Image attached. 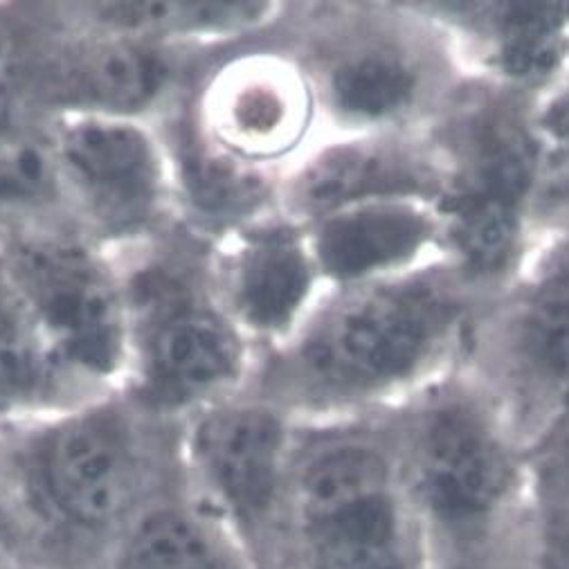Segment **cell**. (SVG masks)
Segmentation results:
<instances>
[{
    "label": "cell",
    "mask_w": 569,
    "mask_h": 569,
    "mask_svg": "<svg viewBox=\"0 0 569 569\" xmlns=\"http://www.w3.org/2000/svg\"><path fill=\"white\" fill-rule=\"evenodd\" d=\"M228 129L237 140L266 147L289 138L298 118V94L279 79L252 77L228 100Z\"/></svg>",
    "instance_id": "cell-20"
},
{
    "label": "cell",
    "mask_w": 569,
    "mask_h": 569,
    "mask_svg": "<svg viewBox=\"0 0 569 569\" xmlns=\"http://www.w3.org/2000/svg\"><path fill=\"white\" fill-rule=\"evenodd\" d=\"M118 569H226L208 536L189 518L160 511L129 538Z\"/></svg>",
    "instance_id": "cell-19"
},
{
    "label": "cell",
    "mask_w": 569,
    "mask_h": 569,
    "mask_svg": "<svg viewBox=\"0 0 569 569\" xmlns=\"http://www.w3.org/2000/svg\"><path fill=\"white\" fill-rule=\"evenodd\" d=\"M61 158L94 217L109 228H131L153 212L160 169L138 129L104 120L74 124L63 136Z\"/></svg>",
    "instance_id": "cell-8"
},
{
    "label": "cell",
    "mask_w": 569,
    "mask_h": 569,
    "mask_svg": "<svg viewBox=\"0 0 569 569\" xmlns=\"http://www.w3.org/2000/svg\"><path fill=\"white\" fill-rule=\"evenodd\" d=\"M41 478L63 516L100 527L116 520L133 493V466L118 426L102 417L77 419L48 437Z\"/></svg>",
    "instance_id": "cell-7"
},
{
    "label": "cell",
    "mask_w": 569,
    "mask_h": 569,
    "mask_svg": "<svg viewBox=\"0 0 569 569\" xmlns=\"http://www.w3.org/2000/svg\"><path fill=\"white\" fill-rule=\"evenodd\" d=\"M443 176L423 153L392 142H358L322 153L298 180L296 199L311 214L435 192Z\"/></svg>",
    "instance_id": "cell-9"
},
{
    "label": "cell",
    "mask_w": 569,
    "mask_h": 569,
    "mask_svg": "<svg viewBox=\"0 0 569 569\" xmlns=\"http://www.w3.org/2000/svg\"><path fill=\"white\" fill-rule=\"evenodd\" d=\"M435 232L437 221L410 199L371 201L329 214L316 252L331 277L358 279L408 263Z\"/></svg>",
    "instance_id": "cell-10"
},
{
    "label": "cell",
    "mask_w": 569,
    "mask_h": 569,
    "mask_svg": "<svg viewBox=\"0 0 569 569\" xmlns=\"http://www.w3.org/2000/svg\"><path fill=\"white\" fill-rule=\"evenodd\" d=\"M298 516L309 569H428L399 459L381 446L318 452L300 476Z\"/></svg>",
    "instance_id": "cell-4"
},
{
    "label": "cell",
    "mask_w": 569,
    "mask_h": 569,
    "mask_svg": "<svg viewBox=\"0 0 569 569\" xmlns=\"http://www.w3.org/2000/svg\"><path fill=\"white\" fill-rule=\"evenodd\" d=\"M54 164L37 140H6L0 144V208L34 206L52 197Z\"/></svg>",
    "instance_id": "cell-22"
},
{
    "label": "cell",
    "mask_w": 569,
    "mask_h": 569,
    "mask_svg": "<svg viewBox=\"0 0 569 569\" xmlns=\"http://www.w3.org/2000/svg\"><path fill=\"white\" fill-rule=\"evenodd\" d=\"M463 296L443 274H408L338 302L302 345L313 383L362 397L408 383L439 360L463 320Z\"/></svg>",
    "instance_id": "cell-2"
},
{
    "label": "cell",
    "mask_w": 569,
    "mask_h": 569,
    "mask_svg": "<svg viewBox=\"0 0 569 569\" xmlns=\"http://www.w3.org/2000/svg\"><path fill=\"white\" fill-rule=\"evenodd\" d=\"M23 50L17 30L0 19V127L12 113V104L21 83Z\"/></svg>",
    "instance_id": "cell-24"
},
{
    "label": "cell",
    "mask_w": 569,
    "mask_h": 569,
    "mask_svg": "<svg viewBox=\"0 0 569 569\" xmlns=\"http://www.w3.org/2000/svg\"><path fill=\"white\" fill-rule=\"evenodd\" d=\"M199 455L237 513L257 518L270 507L281 457V428L270 412L241 408L210 419L199 432Z\"/></svg>",
    "instance_id": "cell-11"
},
{
    "label": "cell",
    "mask_w": 569,
    "mask_h": 569,
    "mask_svg": "<svg viewBox=\"0 0 569 569\" xmlns=\"http://www.w3.org/2000/svg\"><path fill=\"white\" fill-rule=\"evenodd\" d=\"M162 61L133 43H98L70 57L57 79L68 100L129 113L147 107L164 83Z\"/></svg>",
    "instance_id": "cell-15"
},
{
    "label": "cell",
    "mask_w": 569,
    "mask_h": 569,
    "mask_svg": "<svg viewBox=\"0 0 569 569\" xmlns=\"http://www.w3.org/2000/svg\"><path fill=\"white\" fill-rule=\"evenodd\" d=\"M311 289V266L296 237L270 232L250 241L237 266V305L266 331L287 327Z\"/></svg>",
    "instance_id": "cell-16"
},
{
    "label": "cell",
    "mask_w": 569,
    "mask_h": 569,
    "mask_svg": "<svg viewBox=\"0 0 569 569\" xmlns=\"http://www.w3.org/2000/svg\"><path fill=\"white\" fill-rule=\"evenodd\" d=\"M536 569H569V395L525 446Z\"/></svg>",
    "instance_id": "cell-17"
},
{
    "label": "cell",
    "mask_w": 569,
    "mask_h": 569,
    "mask_svg": "<svg viewBox=\"0 0 569 569\" xmlns=\"http://www.w3.org/2000/svg\"><path fill=\"white\" fill-rule=\"evenodd\" d=\"M189 189L199 206L212 212H239L259 197V182L221 156L197 153L187 162Z\"/></svg>",
    "instance_id": "cell-23"
},
{
    "label": "cell",
    "mask_w": 569,
    "mask_h": 569,
    "mask_svg": "<svg viewBox=\"0 0 569 569\" xmlns=\"http://www.w3.org/2000/svg\"><path fill=\"white\" fill-rule=\"evenodd\" d=\"M57 356L8 272L0 274V401H28L52 381Z\"/></svg>",
    "instance_id": "cell-18"
},
{
    "label": "cell",
    "mask_w": 569,
    "mask_h": 569,
    "mask_svg": "<svg viewBox=\"0 0 569 569\" xmlns=\"http://www.w3.org/2000/svg\"><path fill=\"white\" fill-rule=\"evenodd\" d=\"M111 21L147 30H221L257 21L263 3H111Z\"/></svg>",
    "instance_id": "cell-21"
},
{
    "label": "cell",
    "mask_w": 569,
    "mask_h": 569,
    "mask_svg": "<svg viewBox=\"0 0 569 569\" xmlns=\"http://www.w3.org/2000/svg\"><path fill=\"white\" fill-rule=\"evenodd\" d=\"M397 459L428 569H536L525 450L480 403L435 392Z\"/></svg>",
    "instance_id": "cell-1"
},
{
    "label": "cell",
    "mask_w": 569,
    "mask_h": 569,
    "mask_svg": "<svg viewBox=\"0 0 569 569\" xmlns=\"http://www.w3.org/2000/svg\"><path fill=\"white\" fill-rule=\"evenodd\" d=\"M542 127L551 147L556 149V156L569 167V90L549 107Z\"/></svg>",
    "instance_id": "cell-25"
},
{
    "label": "cell",
    "mask_w": 569,
    "mask_h": 569,
    "mask_svg": "<svg viewBox=\"0 0 569 569\" xmlns=\"http://www.w3.org/2000/svg\"><path fill=\"white\" fill-rule=\"evenodd\" d=\"M426 59L401 41H371L336 61L329 72L333 107L360 122L395 120L426 92Z\"/></svg>",
    "instance_id": "cell-13"
},
{
    "label": "cell",
    "mask_w": 569,
    "mask_h": 569,
    "mask_svg": "<svg viewBox=\"0 0 569 569\" xmlns=\"http://www.w3.org/2000/svg\"><path fill=\"white\" fill-rule=\"evenodd\" d=\"M147 365L149 381L162 399H194L237 373L239 342L214 313L180 309L153 331Z\"/></svg>",
    "instance_id": "cell-12"
},
{
    "label": "cell",
    "mask_w": 569,
    "mask_h": 569,
    "mask_svg": "<svg viewBox=\"0 0 569 569\" xmlns=\"http://www.w3.org/2000/svg\"><path fill=\"white\" fill-rule=\"evenodd\" d=\"M450 169L439 217L461 268L478 279L502 274L520 243L540 147L525 116L507 100L468 102L448 124Z\"/></svg>",
    "instance_id": "cell-3"
},
{
    "label": "cell",
    "mask_w": 569,
    "mask_h": 569,
    "mask_svg": "<svg viewBox=\"0 0 569 569\" xmlns=\"http://www.w3.org/2000/svg\"><path fill=\"white\" fill-rule=\"evenodd\" d=\"M466 12L480 23L489 61L513 81L551 77L569 52V3H482Z\"/></svg>",
    "instance_id": "cell-14"
},
{
    "label": "cell",
    "mask_w": 569,
    "mask_h": 569,
    "mask_svg": "<svg viewBox=\"0 0 569 569\" xmlns=\"http://www.w3.org/2000/svg\"><path fill=\"white\" fill-rule=\"evenodd\" d=\"M57 360L107 373L122 351V311L109 277L61 243L23 246L8 270Z\"/></svg>",
    "instance_id": "cell-5"
},
{
    "label": "cell",
    "mask_w": 569,
    "mask_h": 569,
    "mask_svg": "<svg viewBox=\"0 0 569 569\" xmlns=\"http://www.w3.org/2000/svg\"><path fill=\"white\" fill-rule=\"evenodd\" d=\"M505 373L522 428L536 437L569 395V239L545 259L509 320Z\"/></svg>",
    "instance_id": "cell-6"
}]
</instances>
